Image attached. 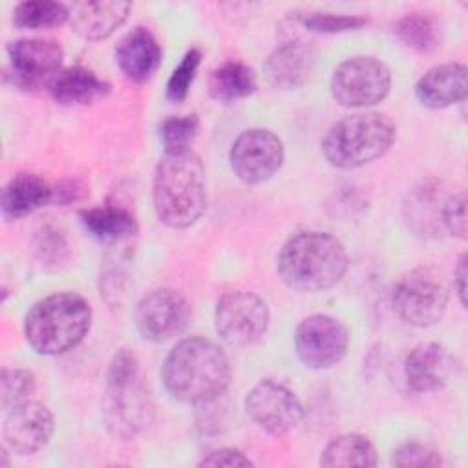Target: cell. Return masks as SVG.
<instances>
[{
  "label": "cell",
  "instance_id": "obj_1",
  "mask_svg": "<svg viewBox=\"0 0 468 468\" xmlns=\"http://www.w3.org/2000/svg\"><path fill=\"white\" fill-rule=\"evenodd\" d=\"M166 391L185 404H207L230 384V364L223 349L208 338L190 336L174 346L163 364Z\"/></svg>",
  "mask_w": 468,
  "mask_h": 468
},
{
  "label": "cell",
  "instance_id": "obj_2",
  "mask_svg": "<svg viewBox=\"0 0 468 468\" xmlns=\"http://www.w3.org/2000/svg\"><path fill=\"white\" fill-rule=\"evenodd\" d=\"M154 210L165 225L186 229L207 208V174L192 150L165 154L155 166L152 186Z\"/></svg>",
  "mask_w": 468,
  "mask_h": 468
},
{
  "label": "cell",
  "instance_id": "obj_3",
  "mask_svg": "<svg viewBox=\"0 0 468 468\" xmlns=\"http://www.w3.org/2000/svg\"><path fill=\"white\" fill-rule=\"evenodd\" d=\"M347 252L329 232L303 230L289 238L278 254L282 280L298 291L316 292L335 287L347 271Z\"/></svg>",
  "mask_w": 468,
  "mask_h": 468
},
{
  "label": "cell",
  "instance_id": "obj_4",
  "mask_svg": "<svg viewBox=\"0 0 468 468\" xmlns=\"http://www.w3.org/2000/svg\"><path fill=\"white\" fill-rule=\"evenodd\" d=\"M91 307L77 292H55L37 302L24 320L27 344L40 355H60L82 342Z\"/></svg>",
  "mask_w": 468,
  "mask_h": 468
},
{
  "label": "cell",
  "instance_id": "obj_5",
  "mask_svg": "<svg viewBox=\"0 0 468 468\" xmlns=\"http://www.w3.org/2000/svg\"><path fill=\"white\" fill-rule=\"evenodd\" d=\"M102 404L108 430L122 439L135 437L154 420V402L133 351L119 349L113 355Z\"/></svg>",
  "mask_w": 468,
  "mask_h": 468
},
{
  "label": "cell",
  "instance_id": "obj_6",
  "mask_svg": "<svg viewBox=\"0 0 468 468\" xmlns=\"http://www.w3.org/2000/svg\"><path fill=\"white\" fill-rule=\"evenodd\" d=\"M395 141V124L378 112L355 113L336 121L322 139L329 165L351 170L384 155Z\"/></svg>",
  "mask_w": 468,
  "mask_h": 468
},
{
  "label": "cell",
  "instance_id": "obj_7",
  "mask_svg": "<svg viewBox=\"0 0 468 468\" xmlns=\"http://www.w3.org/2000/svg\"><path fill=\"white\" fill-rule=\"evenodd\" d=\"M391 302L395 313L406 324L428 327L442 318L448 305V287L439 272L419 267L397 282Z\"/></svg>",
  "mask_w": 468,
  "mask_h": 468
},
{
  "label": "cell",
  "instance_id": "obj_8",
  "mask_svg": "<svg viewBox=\"0 0 468 468\" xmlns=\"http://www.w3.org/2000/svg\"><path fill=\"white\" fill-rule=\"evenodd\" d=\"M391 88L389 68L375 57H351L331 77L335 101L347 108H366L384 101Z\"/></svg>",
  "mask_w": 468,
  "mask_h": 468
},
{
  "label": "cell",
  "instance_id": "obj_9",
  "mask_svg": "<svg viewBox=\"0 0 468 468\" xmlns=\"http://www.w3.org/2000/svg\"><path fill=\"white\" fill-rule=\"evenodd\" d=\"M269 307L250 291H232L218 300L214 322L223 342L245 347L260 342L269 327Z\"/></svg>",
  "mask_w": 468,
  "mask_h": 468
},
{
  "label": "cell",
  "instance_id": "obj_10",
  "mask_svg": "<svg viewBox=\"0 0 468 468\" xmlns=\"http://www.w3.org/2000/svg\"><path fill=\"white\" fill-rule=\"evenodd\" d=\"M282 139L265 128L241 132L230 146L229 161L238 179L247 185L269 181L283 163Z\"/></svg>",
  "mask_w": 468,
  "mask_h": 468
},
{
  "label": "cell",
  "instance_id": "obj_11",
  "mask_svg": "<svg viewBox=\"0 0 468 468\" xmlns=\"http://www.w3.org/2000/svg\"><path fill=\"white\" fill-rule=\"evenodd\" d=\"M245 410L271 435H283L294 430L303 419V406L296 393L272 378L260 380L247 393Z\"/></svg>",
  "mask_w": 468,
  "mask_h": 468
},
{
  "label": "cell",
  "instance_id": "obj_12",
  "mask_svg": "<svg viewBox=\"0 0 468 468\" xmlns=\"http://www.w3.org/2000/svg\"><path fill=\"white\" fill-rule=\"evenodd\" d=\"M349 344L346 325L327 314L303 318L294 331V347L300 360L313 369H325L338 364Z\"/></svg>",
  "mask_w": 468,
  "mask_h": 468
},
{
  "label": "cell",
  "instance_id": "obj_13",
  "mask_svg": "<svg viewBox=\"0 0 468 468\" xmlns=\"http://www.w3.org/2000/svg\"><path fill=\"white\" fill-rule=\"evenodd\" d=\"M186 298L174 289H154L135 307V325L143 338L166 342L179 336L190 322Z\"/></svg>",
  "mask_w": 468,
  "mask_h": 468
},
{
  "label": "cell",
  "instance_id": "obj_14",
  "mask_svg": "<svg viewBox=\"0 0 468 468\" xmlns=\"http://www.w3.org/2000/svg\"><path fill=\"white\" fill-rule=\"evenodd\" d=\"M15 82L22 88L49 84L62 69L64 51L49 38H20L7 46Z\"/></svg>",
  "mask_w": 468,
  "mask_h": 468
},
{
  "label": "cell",
  "instance_id": "obj_15",
  "mask_svg": "<svg viewBox=\"0 0 468 468\" xmlns=\"http://www.w3.org/2000/svg\"><path fill=\"white\" fill-rule=\"evenodd\" d=\"M55 430L51 411L37 400H24L5 410L4 446L18 455H31L44 448Z\"/></svg>",
  "mask_w": 468,
  "mask_h": 468
},
{
  "label": "cell",
  "instance_id": "obj_16",
  "mask_svg": "<svg viewBox=\"0 0 468 468\" xmlns=\"http://www.w3.org/2000/svg\"><path fill=\"white\" fill-rule=\"evenodd\" d=\"M453 369V360L444 346L437 342H424L415 346L404 364L406 382L413 391L430 393L441 389Z\"/></svg>",
  "mask_w": 468,
  "mask_h": 468
},
{
  "label": "cell",
  "instance_id": "obj_17",
  "mask_svg": "<svg viewBox=\"0 0 468 468\" xmlns=\"http://www.w3.org/2000/svg\"><path fill=\"white\" fill-rule=\"evenodd\" d=\"M314 64V48L305 40H289L278 46L265 60V77L269 84L280 90H294L311 75Z\"/></svg>",
  "mask_w": 468,
  "mask_h": 468
},
{
  "label": "cell",
  "instance_id": "obj_18",
  "mask_svg": "<svg viewBox=\"0 0 468 468\" xmlns=\"http://www.w3.org/2000/svg\"><path fill=\"white\" fill-rule=\"evenodd\" d=\"M161 48L146 27H133L115 48V60L126 79L143 82L148 80L161 64Z\"/></svg>",
  "mask_w": 468,
  "mask_h": 468
},
{
  "label": "cell",
  "instance_id": "obj_19",
  "mask_svg": "<svg viewBox=\"0 0 468 468\" xmlns=\"http://www.w3.org/2000/svg\"><path fill=\"white\" fill-rule=\"evenodd\" d=\"M130 9L132 4L121 0L80 2L69 9V22L82 38L102 40L126 22Z\"/></svg>",
  "mask_w": 468,
  "mask_h": 468
},
{
  "label": "cell",
  "instance_id": "obj_20",
  "mask_svg": "<svg viewBox=\"0 0 468 468\" xmlns=\"http://www.w3.org/2000/svg\"><path fill=\"white\" fill-rule=\"evenodd\" d=\"M419 102L426 108H446L466 97V66L459 62L439 64L428 69L415 86Z\"/></svg>",
  "mask_w": 468,
  "mask_h": 468
},
{
  "label": "cell",
  "instance_id": "obj_21",
  "mask_svg": "<svg viewBox=\"0 0 468 468\" xmlns=\"http://www.w3.org/2000/svg\"><path fill=\"white\" fill-rule=\"evenodd\" d=\"M51 186L37 174H16L2 190L0 208L4 218L18 219L49 203Z\"/></svg>",
  "mask_w": 468,
  "mask_h": 468
},
{
  "label": "cell",
  "instance_id": "obj_22",
  "mask_svg": "<svg viewBox=\"0 0 468 468\" xmlns=\"http://www.w3.org/2000/svg\"><path fill=\"white\" fill-rule=\"evenodd\" d=\"M49 91L58 104H90L104 97L110 84L84 66H69L49 82Z\"/></svg>",
  "mask_w": 468,
  "mask_h": 468
},
{
  "label": "cell",
  "instance_id": "obj_23",
  "mask_svg": "<svg viewBox=\"0 0 468 468\" xmlns=\"http://www.w3.org/2000/svg\"><path fill=\"white\" fill-rule=\"evenodd\" d=\"M82 225L99 241L117 243L130 239L137 232L135 218L121 207H95L80 212Z\"/></svg>",
  "mask_w": 468,
  "mask_h": 468
},
{
  "label": "cell",
  "instance_id": "obj_24",
  "mask_svg": "<svg viewBox=\"0 0 468 468\" xmlns=\"http://www.w3.org/2000/svg\"><path fill=\"white\" fill-rule=\"evenodd\" d=\"M256 90V73L243 62H225L208 77V91L219 102H236Z\"/></svg>",
  "mask_w": 468,
  "mask_h": 468
},
{
  "label": "cell",
  "instance_id": "obj_25",
  "mask_svg": "<svg viewBox=\"0 0 468 468\" xmlns=\"http://www.w3.org/2000/svg\"><path fill=\"white\" fill-rule=\"evenodd\" d=\"M320 464L333 466H375L377 450L371 441L360 433H344L327 442L320 455Z\"/></svg>",
  "mask_w": 468,
  "mask_h": 468
},
{
  "label": "cell",
  "instance_id": "obj_26",
  "mask_svg": "<svg viewBox=\"0 0 468 468\" xmlns=\"http://www.w3.org/2000/svg\"><path fill=\"white\" fill-rule=\"evenodd\" d=\"M397 37L420 53L433 51L441 42V27L437 20L426 13H408L395 24Z\"/></svg>",
  "mask_w": 468,
  "mask_h": 468
},
{
  "label": "cell",
  "instance_id": "obj_27",
  "mask_svg": "<svg viewBox=\"0 0 468 468\" xmlns=\"http://www.w3.org/2000/svg\"><path fill=\"white\" fill-rule=\"evenodd\" d=\"M69 20V7L51 0H27L15 5L13 22L18 27L40 29L60 26Z\"/></svg>",
  "mask_w": 468,
  "mask_h": 468
},
{
  "label": "cell",
  "instance_id": "obj_28",
  "mask_svg": "<svg viewBox=\"0 0 468 468\" xmlns=\"http://www.w3.org/2000/svg\"><path fill=\"white\" fill-rule=\"evenodd\" d=\"M199 130L197 117L192 115H177L166 119L159 128V137L165 146V154H177L190 150Z\"/></svg>",
  "mask_w": 468,
  "mask_h": 468
},
{
  "label": "cell",
  "instance_id": "obj_29",
  "mask_svg": "<svg viewBox=\"0 0 468 468\" xmlns=\"http://www.w3.org/2000/svg\"><path fill=\"white\" fill-rule=\"evenodd\" d=\"M199 64H201V51L197 48H192L183 55L181 62L172 71V75L168 77V82H166L168 101L181 102L188 95V90L196 79V71H197Z\"/></svg>",
  "mask_w": 468,
  "mask_h": 468
},
{
  "label": "cell",
  "instance_id": "obj_30",
  "mask_svg": "<svg viewBox=\"0 0 468 468\" xmlns=\"http://www.w3.org/2000/svg\"><path fill=\"white\" fill-rule=\"evenodd\" d=\"M35 391V377L27 369H9L2 371V408L9 410L18 402H24Z\"/></svg>",
  "mask_w": 468,
  "mask_h": 468
},
{
  "label": "cell",
  "instance_id": "obj_31",
  "mask_svg": "<svg viewBox=\"0 0 468 468\" xmlns=\"http://www.w3.org/2000/svg\"><path fill=\"white\" fill-rule=\"evenodd\" d=\"M395 466H439L442 464L441 453L422 442H406L399 446L391 455Z\"/></svg>",
  "mask_w": 468,
  "mask_h": 468
},
{
  "label": "cell",
  "instance_id": "obj_32",
  "mask_svg": "<svg viewBox=\"0 0 468 468\" xmlns=\"http://www.w3.org/2000/svg\"><path fill=\"white\" fill-rule=\"evenodd\" d=\"M367 20L364 16L353 15H335V13H311L303 18V26L318 33H342L364 26Z\"/></svg>",
  "mask_w": 468,
  "mask_h": 468
},
{
  "label": "cell",
  "instance_id": "obj_33",
  "mask_svg": "<svg viewBox=\"0 0 468 468\" xmlns=\"http://www.w3.org/2000/svg\"><path fill=\"white\" fill-rule=\"evenodd\" d=\"M442 223L452 236L461 239L466 238V196L459 192L457 196L450 197L442 208Z\"/></svg>",
  "mask_w": 468,
  "mask_h": 468
},
{
  "label": "cell",
  "instance_id": "obj_34",
  "mask_svg": "<svg viewBox=\"0 0 468 468\" xmlns=\"http://www.w3.org/2000/svg\"><path fill=\"white\" fill-rule=\"evenodd\" d=\"M252 461L234 448H221L201 459L199 466H250Z\"/></svg>",
  "mask_w": 468,
  "mask_h": 468
},
{
  "label": "cell",
  "instance_id": "obj_35",
  "mask_svg": "<svg viewBox=\"0 0 468 468\" xmlns=\"http://www.w3.org/2000/svg\"><path fill=\"white\" fill-rule=\"evenodd\" d=\"M455 287H457V294H459V300L463 305H466V274H468V269H466V254H463L459 258V263H457V269H455Z\"/></svg>",
  "mask_w": 468,
  "mask_h": 468
}]
</instances>
